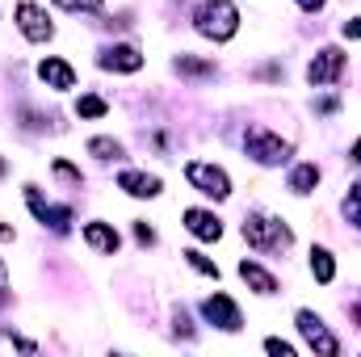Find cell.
<instances>
[{
  "label": "cell",
  "mask_w": 361,
  "mask_h": 357,
  "mask_svg": "<svg viewBox=\"0 0 361 357\" xmlns=\"http://www.w3.org/2000/svg\"><path fill=\"white\" fill-rule=\"evenodd\" d=\"M193 30H197L202 38L227 42V38H235V30H240V8H235L231 0H202V4L193 8Z\"/></svg>",
  "instance_id": "cell-1"
},
{
  "label": "cell",
  "mask_w": 361,
  "mask_h": 357,
  "mask_svg": "<svg viewBox=\"0 0 361 357\" xmlns=\"http://www.w3.org/2000/svg\"><path fill=\"white\" fill-rule=\"evenodd\" d=\"M244 240L261 253H273V248H290V227L281 219H269V214H248L244 219Z\"/></svg>",
  "instance_id": "cell-2"
},
{
  "label": "cell",
  "mask_w": 361,
  "mask_h": 357,
  "mask_svg": "<svg viewBox=\"0 0 361 357\" xmlns=\"http://www.w3.org/2000/svg\"><path fill=\"white\" fill-rule=\"evenodd\" d=\"M185 181H189L197 193L214 198V202L231 198V177H227L219 164H206V160H189V164H185Z\"/></svg>",
  "instance_id": "cell-3"
},
{
  "label": "cell",
  "mask_w": 361,
  "mask_h": 357,
  "mask_svg": "<svg viewBox=\"0 0 361 357\" xmlns=\"http://www.w3.org/2000/svg\"><path fill=\"white\" fill-rule=\"evenodd\" d=\"M244 152H248L257 164H281V160H290V143H286L281 135L265 131V126H252V131L244 135Z\"/></svg>",
  "instance_id": "cell-4"
},
{
  "label": "cell",
  "mask_w": 361,
  "mask_h": 357,
  "mask_svg": "<svg viewBox=\"0 0 361 357\" xmlns=\"http://www.w3.org/2000/svg\"><path fill=\"white\" fill-rule=\"evenodd\" d=\"M345 76V51L341 47H324L311 63H307V80L319 89V85H336Z\"/></svg>",
  "instance_id": "cell-5"
},
{
  "label": "cell",
  "mask_w": 361,
  "mask_h": 357,
  "mask_svg": "<svg viewBox=\"0 0 361 357\" xmlns=\"http://www.w3.org/2000/svg\"><path fill=\"white\" fill-rule=\"evenodd\" d=\"M298 332L307 337V345H311L315 353H324V357H336V353H341V341L324 328V320H319L315 311H298Z\"/></svg>",
  "instance_id": "cell-6"
},
{
  "label": "cell",
  "mask_w": 361,
  "mask_h": 357,
  "mask_svg": "<svg viewBox=\"0 0 361 357\" xmlns=\"http://www.w3.org/2000/svg\"><path fill=\"white\" fill-rule=\"evenodd\" d=\"M17 30H21L30 42H47V38L55 34L51 17H47L38 4H30V0H21V4H17Z\"/></svg>",
  "instance_id": "cell-7"
},
{
  "label": "cell",
  "mask_w": 361,
  "mask_h": 357,
  "mask_svg": "<svg viewBox=\"0 0 361 357\" xmlns=\"http://www.w3.org/2000/svg\"><path fill=\"white\" fill-rule=\"evenodd\" d=\"M202 315H206L214 328H223V332H240V324H244L240 307H235L227 294H210V298L202 303Z\"/></svg>",
  "instance_id": "cell-8"
},
{
  "label": "cell",
  "mask_w": 361,
  "mask_h": 357,
  "mask_svg": "<svg viewBox=\"0 0 361 357\" xmlns=\"http://www.w3.org/2000/svg\"><path fill=\"white\" fill-rule=\"evenodd\" d=\"M38 76H42L47 89H55V92L76 89V68H72L68 59H59V55H47V59L38 63Z\"/></svg>",
  "instance_id": "cell-9"
},
{
  "label": "cell",
  "mask_w": 361,
  "mask_h": 357,
  "mask_svg": "<svg viewBox=\"0 0 361 357\" xmlns=\"http://www.w3.org/2000/svg\"><path fill=\"white\" fill-rule=\"evenodd\" d=\"M101 68H105V72H139V68H143V55H139L135 47L118 42V47L101 51Z\"/></svg>",
  "instance_id": "cell-10"
},
{
  "label": "cell",
  "mask_w": 361,
  "mask_h": 357,
  "mask_svg": "<svg viewBox=\"0 0 361 357\" xmlns=\"http://www.w3.org/2000/svg\"><path fill=\"white\" fill-rule=\"evenodd\" d=\"M185 227H189V236H197V240H206V244H214L219 236H223V223L210 214V210H185Z\"/></svg>",
  "instance_id": "cell-11"
},
{
  "label": "cell",
  "mask_w": 361,
  "mask_h": 357,
  "mask_svg": "<svg viewBox=\"0 0 361 357\" xmlns=\"http://www.w3.org/2000/svg\"><path fill=\"white\" fill-rule=\"evenodd\" d=\"M118 185H122L130 198H156V193H160V177H152V173H135V169L118 173Z\"/></svg>",
  "instance_id": "cell-12"
},
{
  "label": "cell",
  "mask_w": 361,
  "mask_h": 357,
  "mask_svg": "<svg viewBox=\"0 0 361 357\" xmlns=\"http://www.w3.org/2000/svg\"><path fill=\"white\" fill-rule=\"evenodd\" d=\"M240 277H244L257 294H273V290H277V277H273L269 269H261L257 261H248V257L240 261Z\"/></svg>",
  "instance_id": "cell-13"
},
{
  "label": "cell",
  "mask_w": 361,
  "mask_h": 357,
  "mask_svg": "<svg viewBox=\"0 0 361 357\" xmlns=\"http://www.w3.org/2000/svg\"><path fill=\"white\" fill-rule=\"evenodd\" d=\"M85 240H89V248H97V253H118V244H122L109 223H85Z\"/></svg>",
  "instance_id": "cell-14"
},
{
  "label": "cell",
  "mask_w": 361,
  "mask_h": 357,
  "mask_svg": "<svg viewBox=\"0 0 361 357\" xmlns=\"http://www.w3.org/2000/svg\"><path fill=\"white\" fill-rule=\"evenodd\" d=\"M311 273H315V282H324V286L336 277V261H332L328 248H315V253H311Z\"/></svg>",
  "instance_id": "cell-15"
},
{
  "label": "cell",
  "mask_w": 361,
  "mask_h": 357,
  "mask_svg": "<svg viewBox=\"0 0 361 357\" xmlns=\"http://www.w3.org/2000/svg\"><path fill=\"white\" fill-rule=\"evenodd\" d=\"M315 185H319V169H315V164H298V169L290 173V189H294V193H311Z\"/></svg>",
  "instance_id": "cell-16"
},
{
  "label": "cell",
  "mask_w": 361,
  "mask_h": 357,
  "mask_svg": "<svg viewBox=\"0 0 361 357\" xmlns=\"http://www.w3.org/2000/svg\"><path fill=\"white\" fill-rule=\"evenodd\" d=\"M173 68H177L180 76H214V63L210 59H193V55H177Z\"/></svg>",
  "instance_id": "cell-17"
},
{
  "label": "cell",
  "mask_w": 361,
  "mask_h": 357,
  "mask_svg": "<svg viewBox=\"0 0 361 357\" xmlns=\"http://www.w3.org/2000/svg\"><path fill=\"white\" fill-rule=\"evenodd\" d=\"M89 156H97V160H118L122 156V143L118 139H89Z\"/></svg>",
  "instance_id": "cell-18"
},
{
  "label": "cell",
  "mask_w": 361,
  "mask_h": 357,
  "mask_svg": "<svg viewBox=\"0 0 361 357\" xmlns=\"http://www.w3.org/2000/svg\"><path fill=\"white\" fill-rule=\"evenodd\" d=\"M105 109H109V105H105L101 97H80V101H76V114H80V118H105Z\"/></svg>",
  "instance_id": "cell-19"
},
{
  "label": "cell",
  "mask_w": 361,
  "mask_h": 357,
  "mask_svg": "<svg viewBox=\"0 0 361 357\" xmlns=\"http://www.w3.org/2000/svg\"><path fill=\"white\" fill-rule=\"evenodd\" d=\"M185 261L197 269V273H206V277H214V282H219V265H214L210 257H202V253H185Z\"/></svg>",
  "instance_id": "cell-20"
},
{
  "label": "cell",
  "mask_w": 361,
  "mask_h": 357,
  "mask_svg": "<svg viewBox=\"0 0 361 357\" xmlns=\"http://www.w3.org/2000/svg\"><path fill=\"white\" fill-rule=\"evenodd\" d=\"M345 214H349V223H357L361 227V185L349 189V198H345Z\"/></svg>",
  "instance_id": "cell-21"
},
{
  "label": "cell",
  "mask_w": 361,
  "mask_h": 357,
  "mask_svg": "<svg viewBox=\"0 0 361 357\" xmlns=\"http://www.w3.org/2000/svg\"><path fill=\"white\" fill-rule=\"evenodd\" d=\"M55 4H59V8H68V13H80V8L92 13V8H101L105 0H55Z\"/></svg>",
  "instance_id": "cell-22"
},
{
  "label": "cell",
  "mask_w": 361,
  "mask_h": 357,
  "mask_svg": "<svg viewBox=\"0 0 361 357\" xmlns=\"http://www.w3.org/2000/svg\"><path fill=\"white\" fill-rule=\"evenodd\" d=\"M55 177L72 181V185H80V169H72V164H68V160H55Z\"/></svg>",
  "instance_id": "cell-23"
},
{
  "label": "cell",
  "mask_w": 361,
  "mask_h": 357,
  "mask_svg": "<svg viewBox=\"0 0 361 357\" xmlns=\"http://www.w3.org/2000/svg\"><path fill=\"white\" fill-rule=\"evenodd\" d=\"M265 349H269V353H281V357L294 353V345H290V341H277V337H269V341H265Z\"/></svg>",
  "instance_id": "cell-24"
},
{
  "label": "cell",
  "mask_w": 361,
  "mask_h": 357,
  "mask_svg": "<svg viewBox=\"0 0 361 357\" xmlns=\"http://www.w3.org/2000/svg\"><path fill=\"white\" fill-rule=\"evenodd\" d=\"M135 236H139V240H143V244H152V240H156V231H152V227H147V223H135Z\"/></svg>",
  "instance_id": "cell-25"
},
{
  "label": "cell",
  "mask_w": 361,
  "mask_h": 357,
  "mask_svg": "<svg viewBox=\"0 0 361 357\" xmlns=\"http://www.w3.org/2000/svg\"><path fill=\"white\" fill-rule=\"evenodd\" d=\"M345 38H361V17H353V21H345Z\"/></svg>",
  "instance_id": "cell-26"
},
{
  "label": "cell",
  "mask_w": 361,
  "mask_h": 357,
  "mask_svg": "<svg viewBox=\"0 0 361 357\" xmlns=\"http://www.w3.org/2000/svg\"><path fill=\"white\" fill-rule=\"evenodd\" d=\"M8 303V277H4V261H0V307Z\"/></svg>",
  "instance_id": "cell-27"
},
{
  "label": "cell",
  "mask_w": 361,
  "mask_h": 357,
  "mask_svg": "<svg viewBox=\"0 0 361 357\" xmlns=\"http://www.w3.org/2000/svg\"><path fill=\"white\" fill-rule=\"evenodd\" d=\"M328 0H298V8H307V13H315V8H324Z\"/></svg>",
  "instance_id": "cell-28"
},
{
  "label": "cell",
  "mask_w": 361,
  "mask_h": 357,
  "mask_svg": "<svg viewBox=\"0 0 361 357\" xmlns=\"http://www.w3.org/2000/svg\"><path fill=\"white\" fill-rule=\"evenodd\" d=\"M353 164H361V139L353 143Z\"/></svg>",
  "instance_id": "cell-29"
},
{
  "label": "cell",
  "mask_w": 361,
  "mask_h": 357,
  "mask_svg": "<svg viewBox=\"0 0 361 357\" xmlns=\"http://www.w3.org/2000/svg\"><path fill=\"white\" fill-rule=\"evenodd\" d=\"M353 320L361 324V303H353Z\"/></svg>",
  "instance_id": "cell-30"
},
{
  "label": "cell",
  "mask_w": 361,
  "mask_h": 357,
  "mask_svg": "<svg viewBox=\"0 0 361 357\" xmlns=\"http://www.w3.org/2000/svg\"><path fill=\"white\" fill-rule=\"evenodd\" d=\"M0 173H4V164H0Z\"/></svg>",
  "instance_id": "cell-31"
}]
</instances>
